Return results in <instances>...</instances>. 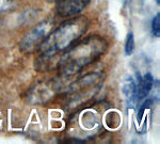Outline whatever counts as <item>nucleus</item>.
<instances>
[{"instance_id": "1", "label": "nucleus", "mask_w": 160, "mask_h": 144, "mask_svg": "<svg viewBox=\"0 0 160 144\" xmlns=\"http://www.w3.org/2000/svg\"><path fill=\"white\" fill-rule=\"evenodd\" d=\"M89 27L87 17L79 15L62 22L55 30H51L48 37L44 40L38 50L41 51V63L51 60L56 55L78 42Z\"/></svg>"}, {"instance_id": "2", "label": "nucleus", "mask_w": 160, "mask_h": 144, "mask_svg": "<svg viewBox=\"0 0 160 144\" xmlns=\"http://www.w3.org/2000/svg\"><path fill=\"white\" fill-rule=\"evenodd\" d=\"M107 43L100 37H91L78 41L66 49L59 66L63 76H69L79 72L99 58L107 49Z\"/></svg>"}, {"instance_id": "3", "label": "nucleus", "mask_w": 160, "mask_h": 144, "mask_svg": "<svg viewBox=\"0 0 160 144\" xmlns=\"http://www.w3.org/2000/svg\"><path fill=\"white\" fill-rule=\"evenodd\" d=\"M53 24L55 22L51 19H46L28 32L20 41V51L24 53H33L34 51L38 50L44 40L52 30Z\"/></svg>"}, {"instance_id": "4", "label": "nucleus", "mask_w": 160, "mask_h": 144, "mask_svg": "<svg viewBox=\"0 0 160 144\" xmlns=\"http://www.w3.org/2000/svg\"><path fill=\"white\" fill-rule=\"evenodd\" d=\"M91 0H57V12L62 17L78 14L90 3Z\"/></svg>"}, {"instance_id": "5", "label": "nucleus", "mask_w": 160, "mask_h": 144, "mask_svg": "<svg viewBox=\"0 0 160 144\" xmlns=\"http://www.w3.org/2000/svg\"><path fill=\"white\" fill-rule=\"evenodd\" d=\"M123 93L126 97L128 108H133L138 102V84L132 77H127L123 84Z\"/></svg>"}, {"instance_id": "6", "label": "nucleus", "mask_w": 160, "mask_h": 144, "mask_svg": "<svg viewBox=\"0 0 160 144\" xmlns=\"http://www.w3.org/2000/svg\"><path fill=\"white\" fill-rule=\"evenodd\" d=\"M137 84H138V102H143L151 92L154 84V78L151 73H146L143 77L137 74Z\"/></svg>"}, {"instance_id": "7", "label": "nucleus", "mask_w": 160, "mask_h": 144, "mask_svg": "<svg viewBox=\"0 0 160 144\" xmlns=\"http://www.w3.org/2000/svg\"><path fill=\"white\" fill-rule=\"evenodd\" d=\"M133 50H135V37L132 32H129L125 41V55L130 56Z\"/></svg>"}, {"instance_id": "8", "label": "nucleus", "mask_w": 160, "mask_h": 144, "mask_svg": "<svg viewBox=\"0 0 160 144\" xmlns=\"http://www.w3.org/2000/svg\"><path fill=\"white\" fill-rule=\"evenodd\" d=\"M152 102H153V99H145V100H143V102H142L141 107L139 108V110H138V115H137V120H138L139 123L142 121V117H143L145 110L148 109V108L151 107Z\"/></svg>"}, {"instance_id": "9", "label": "nucleus", "mask_w": 160, "mask_h": 144, "mask_svg": "<svg viewBox=\"0 0 160 144\" xmlns=\"http://www.w3.org/2000/svg\"><path fill=\"white\" fill-rule=\"evenodd\" d=\"M152 31L156 37H160V15L157 14L152 22Z\"/></svg>"}, {"instance_id": "10", "label": "nucleus", "mask_w": 160, "mask_h": 144, "mask_svg": "<svg viewBox=\"0 0 160 144\" xmlns=\"http://www.w3.org/2000/svg\"><path fill=\"white\" fill-rule=\"evenodd\" d=\"M156 1H157V3H159V2H160V0H156Z\"/></svg>"}]
</instances>
